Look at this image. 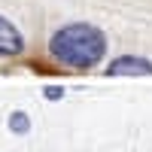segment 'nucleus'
<instances>
[{
	"mask_svg": "<svg viewBox=\"0 0 152 152\" xmlns=\"http://www.w3.org/2000/svg\"><path fill=\"white\" fill-rule=\"evenodd\" d=\"M52 55L67 67H76V70H85V67H94L107 52V37L100 34L94 24H67L61 28L52 43Z\"/></svg>",
	"mask_w": 152,
	"mask_h": 152,
	"instance_id": "obj_1",
	"label": "nucleus"
},
{
	"mask_svg": "<svg viewBox=\"0 0 152 152\" xmlns=\"http://www.w3.org/2000/svg\"><path fill=\"white\" fill-rule=\"evenodd\" d=\"M21 49H24V40H21L18 28L0 15V55H18Z\"/></svg>",
	"mask_w": 152,
	"mask_h": 152,
	"instance_id": "obj_2",
	"label": "nucleus"
},
{
	"mask_svg": "<svg viewBox=\"0 0 152 152\" xmlns=\"http://www.w3.org/2000/svg\"><path fill=\"white\" fill-rule=\"evenodd\" d=\"M110 76H131V73H140V76H152V64L143 58H119L107 67Z\"/></svg>",
	"mask_w": 152,
	"mask_h": 152,
	"instance_id": "obj_3",
	"label": "nucleus"
},
{
	"mask_svg": "<svg viewBox=\"0 0 152 152\" xmlns=\"http://www.w3.org/2000/svg\"><path fill=\"white\" fill-rule=\"evenodd\" d=\"M9 131L12 134H28L31 131V119H28V113H21V110H15L9 116Z\"/></svg>",
	"mask_w": 152,
	"mask_h": 152,
	"instance_id": "obj_4",
	"label": "nucleus"
},
{
	"mask_svg": "<svg viewBox=\"0 0 152 152\" xmlns=\"http://www.w3.org/2000/svg\"><path fill=\"white\" fill-rule=\"evenodd\" d=\"M46 97H49V100L64 97V88H61V85H49V88H46Z\"/></svg>",
	"mask_w": 152,
	"mask_h": 152,
	"instance_id": "obj_5",
	"label": "nucleus"
}]
</instances>
